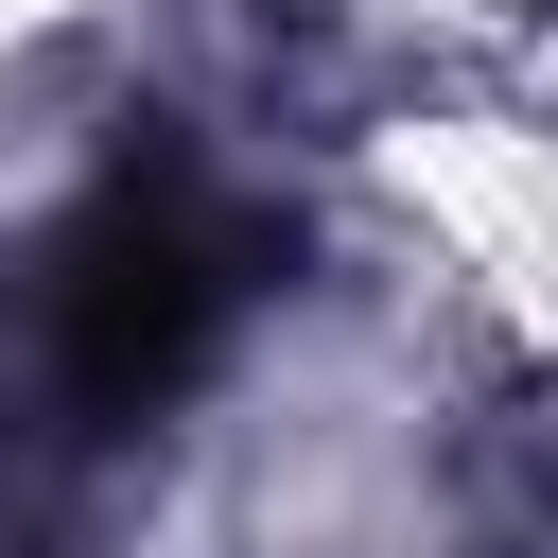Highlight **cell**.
Returning a JSON list of instances; mask_svg holds the SVG:
<instances>
[{"mask_svg": "<svg viewBox=\"0 0 558 558\" xmlns=\"http://www.w3.org/2000/svg\"><path fill=\"white\" fill-rule=\"evenodd\" d=\"M244 279H262V209L209 192L192 157H122L52 227V262H35L17 366H35L52 418H140V401H174L209 366V331L244 314Z\"/></svg>", "mask_w": 558, "mask_h": 558, "instance_id": "cell-1", "label": "cell"}]
</instances>
